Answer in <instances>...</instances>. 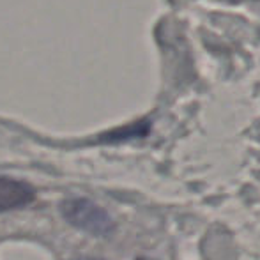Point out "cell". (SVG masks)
I'll return each mask as SVG.
<instances>
[{"label": "cell", "mask_w": 260, "mask_h": 260, "mask_svg": "<svg viewBox=\"0 0 260 260\" xmlns=\"http://www.w3.org/2000/svg\"><path fill=\"white\" fill-rule=\"evenodd\" d=\"M60 214L69 225L96 237H106L115 230V221L108 211L85 197H71L62 200Z\"/></svg>", "instance_id": "cell-1"}, {"label": "cell", "mask_w": 260, "mask_h": 260, "mask_svg": "<svg viewBox=\"0 0 260 260\" xmlns=\"http://www.w3.org/2000/svg\"><path fill=\"white\" fill-rule=\"evenodd\" d=\"M36 200V188L20 179L0 175V212L21 209Z\"/></svg>", "instance_id": "cell-2"}, {"label": "cell", "mask_w": 260, "mask_h": 260, "mask_svg": "<svg viewBox=\"0 0 260 260\" xmlns=\"http://www.w3.org/2000/svg\"><path fill=\"white\" fill-rule=\"evenodd\" d=\"M151 129V124L147 120H140V122H135L131 126H124L119 129H113L110 133L103 135L105 142H124V140H131V138H140L145 137Z\"/></svg>", "instance_id": "cell-3"}, {"label": "cell", "mask_w": 260, "mask_h": 260, "mask_svg": "<svg viewBox=\"0 0 260 260\" xmlns=\"http://www.w3.org/2000/svg\"><path fill=\"white\" fill-rule=\"evenodd\" d=\"M75 260H101V258H94V257H80V258H75Z\"/></svg>", "instance_id": "cell-4"}]
</instances>
